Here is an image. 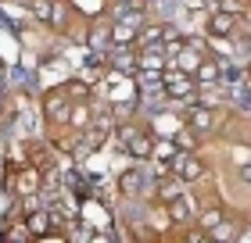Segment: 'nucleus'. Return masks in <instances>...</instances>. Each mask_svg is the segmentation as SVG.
<instances>
[{
  "instance_id": "1",
  "label": "nucleus",
  "mask_w": 251,
  "mask_h": 243,
  "mask_svg": "<svg viewBox=\"0 0 251 243\" xmlns=\"http://www.w3.org/2000/svg\"><path fill=\"white\" fill-rule=\"evenodd\" d=\"M40 111H43V122L47 129H68V114H72V97L65 93V86H54L40 97Z\"/></svg>"
},
{
  "instance_id": "2",
  "label": "nucleus",
  "mask_w": 251,
  "mask_h": 243,
  "mask_svg": "<svg viewBox=\"0 0 251 243\" xmlns=\"http://www.w3.org/2000/svg\"><path fill=\"white\" fill-rule=\"evenodd\" d=\"M162 79H165V97L169 100H194V97L201 93V83L190 72L176 68V65H169L165 72H162Z\"/></svg>"
},
{
  "instance_id": "3",
  "label": "nucleus",
  "mask_w": 251,
  "mask_h": 243,
  "mask_svg": "<svg viewBox=\"0 0 251 243\" xmlns=\"http://www.w3.org/2000/svg\"><path fill=\"white\" fill-rule=\"evenodd\" d=\"M204 32H208V40H237L244 32V22H241V15H233V11L215 7V11H208V18H204Z\"/></svg>"
},
{
  "instance_id": "4",
  "label": "nucleus",
  "mask_w": 251,
  "mask_h": 243,
  "mask_svg": "<svg viewBox=\"0 0 251 243\" xmlns=\"http://www.w3.org/2000/svg\"><path fill=\"white\" fill-rule=\"evenodd\" d=\"M169 168H173L183 182H201V179L212 172V168H208V161H201L198 150H176L173 161H169Z\"/></svg>"
},
{
  "instance_id": "5",
  "label": "nucleus",
  "mask_w": 251,
  "mask_h": 243,
  "mask_svg": "<svg viewBox=\"0 0 251 243\" xmlns=\"http://www.w3.org/2000/svg\"><path fill=\"white\" fill-rule=\"evenodd\" d=\"M154 190V179H147V172L136 165V168H126L119 176V197L126 200H136V197H151Z\"/></svg>"
},
{
  "instance_id": "6",
  "label": "nucleus",
  "mask_w": 251,
  "mask_h": 243,
  "mask_svg": "<svg viewBox=\"0 0 251 243\" xmlns=\"http://www.w3.org/2000/svg\"><path fill=\"white\" fill-rule=\"evenodd\" d=\"M190 182H183L176 172H165V176H154V190H151V200L154 204H173L176 197L187 193Z\"/></svg>"
},
{
  "instance_id": "7",
  "label": "nucleus",
  "mask_w": 251,
  "mask_h": 243,
  "mask_svg": "<svg viewBox=\"0 0 251 243\" xmlns=\"http://www.w3.org/2000/svg\"><path fill=\"white\" fill-rule=\"evenodd\" d=\"M194 79L201 83V89H219V83H223V61L212 57V54H204V61L198 65Z\"/></svg>"
},
{
  "instance_id": "8",
  "label": "nucleus",
  "mask_w": 251,
  "mask_h": 243,
  "mask_svg": "<svg viewBox=\"0 0 251 243\" xmlns=\"http://www.w3.org/2000/svg\"><path fill=\"white\" fill-rule=\"evenodd\" d=\"M97 114V104L94 100H72V114H68V129L72 133H86L90 122Z\"/></svg>"
},
{
  "instance_id": "9",
  "label": "nucleus",
  "mask_w": 251,
  "mask_h": 243,
  "mask_svg": "<svg viewBox=\"0 0 251 243\" xmlns=\"http://www.w3.org/2000/svg\"><path fill=\"white\" fill-rule=\"evenodd\" d=\"M165 211H169V222H173V229H187L190 222H198V215H194V207H190V197H176L173 204H165Z\"/></svg>"
},
{
  "instance_id": "10",
  "label": "nucleus",
  "mask_w": 251,
  "mask_h": 243,
  "mask_svg": "<svg viewBox=\"0 0 251 243\" xmlns=\"http://www.w3.org/2000/svg\"><path fill=\"white\" fill-rule=\"evenodd\" d=\"M126 154H129L133 161H151V154H154V133L140 129L129 143H126Z\"/></svg>"
},
{
  "instance_id": "11",
  "label": "nucleus",
  "mask_w": 251,
  "mask_h": 243,
  "mask_svg": "<svg viewBox=\"0 0 251 243\" xmlns=\"http://www.w3.org/2000/svg\"><path fill=\"white\" fill-rule=\"evenodd\" d=\"M0 240H18V243H32L36 233H32V225L22 218V222H4L0 225Z\"/></svg>"
},
{
  "instance_id": "12",
  "label": "nucleus",
  "mask_w": 251,
  "mask_h": 243,
  "mask_svg": "<svg viewBox=\"0 0 251 243\" xmlns=\"http://www.w3.org/2000/svg\"><path fill=\"white\" fill-rule=\"evenodd\" d=\"M136 25H126V22L111 18V47H136Z\"/></svg>"
},
{
  "instance_id": "13",
  "label": "nucleus",
  "mask_w": 251,
  "mask_h": 243,
  "mask_svg": "<svg viewBox=\"0 0 251 243\" xmlns=\"http://www.w3.org/2000/svg\"><path fill=\"white\" fill-rule=\"evenodd\" d=\"M68 25H72V7H68V0H54V15L47 22L50 32H68Z\"/></svg>"
},
{
  "instance_id": "14",
  "label": "nucleus",
  "mask_w": 251,
  "mask_h": 243,
  "mask_svg": "<svg viewBox=\"0 0 251 243\" xmlns=\"http://www.w3.org/2000/svg\"><path fill=\"white\" fill-rule=\"evenodd\" d=\"M223 218H226V211H223V204H219V200H208V204H204L201 211H198V225H201V229H208V233H212V229L219 225Z\"/></svg>"
},
{
  "instance_id": "15",
  "label": "nucleus",
  "mask_w": 251,
  "mask_h": 243,
  "mask_svg": "<svg viewBox=\"0 0 251 243\" xmlns=\"http://www.w3.org/2000/svg\"><path fill=\"white\" fill-rule=\"evenodd\" d=\"M201 61H204V54H201V50H194V47H179V50L173 54V65H176V68H183V72H190V75L198 72V65H201Z\"/></svg>"
},
{
  "instance_id": "16",
  "label": "nucleus",
  "mask_w": 251,
  "mask_h": 243,
  "mask_svg": "<svg viewBox=\"0 0 251 243\" xmlns=\"http://www.w3.org/2000/svg\"><path fill=\"white\" fill-rule=\"evenodd\" d=\"M201 140H204V136L198 129H190V125H179V129L173 133L176 150H201Z\"/></svg>"
},
{
  "instance_id": "17",
  "label": "nucleus",
  "mask_w": 251,
  "mask_h": 243,
  "mask_svg": "<svg viewBox=\"0 0 251 243\" xmlns=\"http://www.w3.org/2000/svg\"><path fill=\"white\" fill-rule=\"evenodd\" d=\"M61 86H65V93L72 100H90V97H94V83H86L83 75H68Z\"/></svg>"
},
{
  "instance_id": "18",
  "label": "nucleus",
  "mask_w": 251,
  "mask_h": 243,
  "mask_svg": "<svg viewBox=\"0 0 251 243\" xmlns=\"http://www.w3.org/2000/svg\"><path fill=\"white\" fill-rule=\"evenodd\" d=\"M162 29H165V22H144L140 32H136V47H158L162 43Z\"/></svg>"
},
{
  "instance_id": "19",
  "label": "nucleus",
  "mask_w": 251,
  "mask_h": 243,
  "mask_svg": "<svg viewBox=\"0 0 251 243\" xmlns=\"http://www.w3.org/2000/svg\"><path fill=\"white\" fill-rule=\"evenodd\" d=\"M25 11L36 25H47L50 15H54V0H25Z\"/></svg>"
},
{
  "instance_id": "20",
  "label": "nucleus",
  "mask_w": 251,
  "mask_h": 243,
  "mask_svg": "<svg viewBox=\"0 0 251 243\" xmlns=\"http://www.w3.org/2000/svg\"><path fill=\"white\" fill-rule=\"evenodd\" d=\"M208 240H241V225H237V218H223V222L208 233Z\"/></svg>"
},
{
  "instance_id": "21",
  "label": "nucleus",
  "mask_w": 251,
  "mask_h": 243,
  "mask_svg": "<svg viewBox=\"0 0 251 243\" xmlns=\"http://www.w3.org/2000/svg\"><path fill=\"white\" fill-rule=\"evenodd\" d=\"M140 129H144V125H140V122H133V118H129V122H119V125H115V136H111V140L119 143V150H126V143H129Z\"/></svg>"
},
{
  "instance_id": "22",
  "label": "nucleus",
  "mask_w": 251,
  "mask_h": 243,
  "mask_svg": "<svg viewBox=\"0 0 251 243\" xmlns=\"http://www.w3.org/2000/svg\"><path fill=\"white\" fill-rule=\"evenodd\" d=\"M215 7H223V11H233V15H248V7H251V0H215Z\"/></svg>"
},
{
  "instance_id": "23",
  "label": "nucleus",
  "mask_w": 251,
  "mask_h": 243,
  "mask_svg": "<svg viewBox=\"0 0 251 243\" xmlns=\"http://www.w3.org/2000/svg\"><path fill=\"white\" fill-rule=\"evenodd\" d=\"M183 240H190V243H201V240H208V229L190 225V229H183Z\"/></svg>"
},
{
  "instance_id": "24",
  "label": "nucleus",
  "mask_w": 251,
  "mask_h": 243,
  "mask_svg": "<svg viewBox=\"0 0 251 243\" xmlns=\"http://www.w3.org/2000/svg\"><path fill=\"white\" fill-rule=\"evenodd\" d=\"M4 111H7V89L0 86V118H4Z\"/></svg>"
},
{
  "instance_id": "25",
  "label": "nucleus",
  "mask_w": 251,
  "mask_h": 243,
  "mask_svg": "<svg viewBox=\"0 0 251 243\" xmlns=\"http://www.w3.org/2000/svg\"><path fill=\"white\" fill-rule=\"evenodd\" d=\"M241 240H251V225H248V229H241Z\"/></svg>"
},
{
  "instance_id": "26",
  "label": "nucleus",
  "mask_w": 251,
  "mask_h": 243,
  "mask_svg": "<svg viewBox=\"0 0 251 243\" xmlns=\"http://www.w3.org/2000/svg\"><path fill=\"white\" fill-rule=\"evenodd\" d=\"M4 79H7V75H4V61H0V86H4Z\"/></svg>"
},
{
  "instance_id": "27",
  "label": "nucleus",
  "mask_w": 251,
  "mask_h": 243,
  "mask_svg": "<svg viewBox=\"0 0 251 243\" xmlns=\"http://www.w3.org/2000/svg\"><path fill=\"white\" fill-rule=\"evenodd\" d=\"M111 4H129V0H111Z\"/></svg>"
},
{
  "instance_id": "28",
  "label": "nucleus",
  "mask_w": 251,
  "mask_h": 243,
  "mask_svg": "<svg viewBox=\"0 0 251 243\" xmlns=\"http://www.w3.org/2000/svg\"><path fill=\"white\" fill-rule=\"evenodd\" d=\"M18 4H25V0H18Z\"/></svg>"
},
{
  "instance_id": "29",
  "label": "nucleus",
  "mask_w": 251,
  "mask_h": 243,
  "mask_svg": "<svg viewBox=\"0 0 251 243\" xmlns=\"http://www.w3.org/2000/svg\"><path fill=\"white\" fill-rule=\"evenodd\" d=\"M0 4H4V0H0Z\"/></svg>"
}]
</instances>
